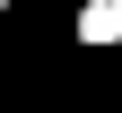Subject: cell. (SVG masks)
I'll return each instance as SVG.
<instances>
[{"label":"cell","instance_id":"6da1fadb","mask_svg":"<svg viewBox=\"0 0 122 113\" xmlns=\"http://www.w3.org/2000/svg\"><path fill=\"white\" fill-rule=\"evenodd\" d=\"M70 44L122 52V0H70Z\"/></svg>","mask_w":122,"mask_h":113},{"label":"cell","instance_id":"7a4b0ae2","mask_svg":"<svg viewBox=\"0 0 122 113\" xmlns=\"http://www.w3.org/2000/svg\"><path fill=\"white\" fill-rule=\"evenodd\" d=\"M9 9H18V0H0V18H9Z\"/></svg>","mask_w":122,"mask_h":113}]
</instances>
